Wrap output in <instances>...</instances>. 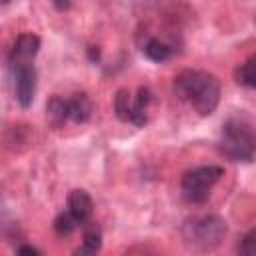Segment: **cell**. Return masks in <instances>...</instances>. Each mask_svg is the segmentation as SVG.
<instances>
[{
	"mask_svg": "<svg viewBox=\"0 0 256 256\" xmlns=\"http://www.w3.org/2000/svg\"><path fill=\"white\" fill-rule=\"evenodd\" d=\"M88 56H90L92 62H98V60H100V50H98V46H90V48H88Z\"/></svg>",
	"mask_w": 256,
	"mask_h": 256,
	"instance_id": "cell-19",
	"label": "cell"
},
{
	"mask_svg": "<svg viewBox=\"0 0 256 256\" xmlns=\"http://www.w3.org/2000/svg\"><path fill=\"white\" fill-rule=\"evenodd\" d=\"M218 150L232 162H252L256 156V130L240 116L230 118L222 126Z\"/></svg>",
	"mask_w": 256,
	"mask_h": 256,
	"instance_id": "cell-2",
	"label": "cell"
},
{
	"mask_svg": "<svg viewBox=\"0 0 256 256\" xmlns=\"http://www.w3.org/2000/svg\"><path fill=\"white\" fill-rule=\"evenodd\" d=\"M52 4L56 6V10H60V12H64V10H68L70 8V0H52Z\"/></svg>",
	"mask_w": 256,
	"mask_h": 256,
	"instance_id": "cell-18",
	"label": "cell"
},
{
	"mask_svg": "<svg viewBox=\"0 0 256 256\" xmlns=\"http://www.w3.org/2000/svg\"><path fill=\"white\" fill-rule=\"evenodd\" d=\"M100 248H102V230L90 222V226H86V230H84L82 246L76 248V254H96Z\"/></svg>",
	"mask_w": 256,
	"mask_h": 256,
	"instance_id": "cell-11",
	"label": "cell"
},
{
	"mask_svg": "<svg viewBox=\"0 0 256 256\" xmlns=\"http://www.w3.org/2000/svg\"><path fill=\"white\" fill-rule=\"evenodd\" d=\"M68 212L78 220V224H86L92 218L94 202L86 190H72L68 194Z\"/></svg>",
	"mask_w": 256,
	"mask_h": 256,
	"instance_id": "cell-6",
	"label": "cell"
},
{
	"mask_svg": "<svg viewBox=\"0 0 256 256\" xmlns=\"http://www.w3.org/2000/svg\"><path fill=\"white\" fill-rule=\"evenodd\" d=\"M68 106H70V120L74 124H86L92 118V102L88 98V94L78 92L72 98H68Z\"/></svg>",
	"mask_w": 256,
	"mask_h": 256,
	"instance_id": "cell-9",
	"label": "cell"
},
{
	"mask_svg": "<svg viewBox=\"0 0 256 256\" xmlns=\"http://www.w3.org/2000/svg\"><path fill=\"white\" fill-rule=\"evenodd\" d=\"M14 80H16V100L22 108H30L36 94V68L30 62H14Z\"/></svg>",
	"mask_w": 256,
	"mask_h": 256,
	"instance_id": "cell-5",
	"label": "cell"
},
{
	"mask_svg": "<svg viewBox=\"0 0 256 256\" xmlns=\"http://www.w3.org/2000/svg\"><path fill=\"white\" fill-rule=\"evenodd\" d=\"M234 78L240 86L256 90V56H252L244 64H240L234 72Z\"/></svg>",
	"mask_w": 256,
	"mask_h": 256,
	"instance_id": "cell-13",
	"label": "cell"
},
{
	"mask_svg": "<svg viewBox=\"0 0 256 256\" xmlns=\"http://www.w3.org/2000/svg\"><path fill=\"white\" fill-rule=\"evenodd\" d=\"M16 252H18V254H36V256H38V254H42V252H40L38 248H34V246H30V244H24V246H18V248H16Z\"/></svg>",
	"mask_w": 256,
	"mask_h": 256,
	"instance_id": "cell-17",
	"label": "cell"
},
{
	"mask_svg": "<svg viewBox=\"0 0 256 256\" xmlns=\"http://www.w3.org/2000/svg\"><path fill=\"white\" fill-rule=\"evenodd\" d=\"M46 118L52 128H62L70 120V106L68 100L62 96H52L46 104Z\"/></svg>",
	"mask_w": 256,
	"mask_h": 256,
	"instance_id": "cell-8",
	"label": "cell"
},
{
	"mask_svg": "<svg viewBox=\"0 0 256 256\" xmlns=\"http://www.w3.org/2000/svg\"><path fill=\"white\" fill-rule=\"evenodd\" d=\"M8 2H10V0H2V4H8Z\"/></svg>",
	"mask_w": 256,
	"mask_h": 256,
	"instance_id": "cell-20",
	"label": "cell"
},
{
	"mask_svg": "<svg viewBox=\"0 0 256 256\" xmlns=\"http://www.w3.org/2000/svg\"><path fill=\"white\" fill-rule=\"evenodd\" d=\"M228 232L226 220L216 214L192 216L182 224V238L188 246L198 250H212L222 244Z\"/></svg>",
	"mask_w": 256,
	"mask_h": 256,
	"instance_id": "cell-3",
	"label": "cell"
},
{
	"mask_svg": "<svg viewBox=\"0 0 256 256\" xmlns=\"http://www.w3.org/2000/svg\"><path fill=\"white\" fill-rule=\"evenodd\" d=\"M142 52L152 62H166L172 56V48L168 44L160 42L158 38H148L144 42V46H142Z\"/></svg>",
	"mask_w": 256,
	"mask_h": 256,
	"instance_id": "cell-12",
	"label": "cell"
},
{
	"mask_svg": "<svg viewBox=\"0 0 256 256\" xmlns=\"http://www.w3.org/2000/svg\"><path fill=\"white\" fill-rule=\"evenodd\" d=\"M238 254L242 256H256V228H252L250 232L244 234L242 242L238 244Z\"/></svg>",
	"mask_w": 256,
	"mask_h": 256,
	"instance_id": "cell-16",
	"label": "cell"
},
{
	"mask_svg": "<svg viewBox=\"0 0 256 256\" xmlns=\"http://www.w3.org/2000/svg\"><path fill=\"white\" fill-rule=\"evenodd\" d=\"M222 176H224V170L220 166H198V168H192L182 176V182H180L182 196L190 204H204L210 198V190L214 188V184Z\"/></svg>",
	"mask_w": 256,
	"mask_h": 256,
	"instance_id": "cell-4",
	"label": "cell"
},
{
	"mask_svg": "<svg viewBox=\"0 0 256 256\" xmlns=\"http://www.w3.org/2000/svg\"><path fill=\"white\" fill-rule=\"evenodd\" d=\"M132 106H134V100L130 98V92L124 90V88L118 90L116 92V98H114V110H116L118 120L132 122Z\"/></svg>",
	"mask_w": 256,
	"mask_h": 256,
	"instance_id": "cell-14",
	"label": "cell"
},
{
	"mask_svg": "<svg viewBox=\"0 0 256 256\" xmlns=\"http://www.w3.org/2000/svg\"><path fill=\"white\" fill-rule=\"evenodd\" d=\"M174 92L200 116H210L220 104V82L202 70H182L174 78Z\"/></svg>",
	"mask_w": 256,
	"mask_h": 256,
	"instance_id": "cell-1",
	"label": "cell"
},
{
	"mask_svg": "<svg viewBox=\"0 0 256 256\" xmlns=\"http://www.w3.org/2000/svg\"><path fill=\"white\" fill-rule=\"evenodd\" d=\"M150 104H152V92L148 86H142L138 90V96L134 98V106H132V122L134 126L142 128L146 122H148V110H150Z\"/></svg>",
	"mask_w": 256,
	"mask_h": 256,
	"instance_id": "cell-10",
	"label": "cell"
},
{
	"mask_svg": "<svg viewBox=\"0 0 256 256\" xmlns=\"http://www.w3.org/2000/svg\"><path fill=\"white\" fill-rule=\"evenodd\" d=\"M54 232L58 234V236H68V234H72L74 230H76V226H78V220L70 214V212H62V214H58L56 218H54Z\"/></svg>",
	"mask_w": 256,
	"mask_h": 256,
	"instance_id": "cell-15",
	"label": "cell"
},
{
	"mask_svg": "<svg viewBox=\"0 0 256 256\" xmlns=\"http://www.w3.org/2000/svg\"><path fill=\"white\" fill-rule=\"evenodd\" d=\"M40 50V38L32 32L28 34H20L12 46V52H10V64L14 62H30Z\"/></svg>",
	"mask_w": 256,
	"mask_h": 256,
	"instance_id": "cell-7",
	"label": "cell"
}]
</instances>
